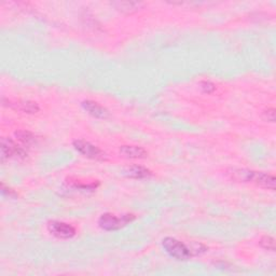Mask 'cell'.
I'll return each instance as SVG.
<instances>
[{
  "instance_id": "cell-14",
  "label": "cell",
  "mask_w": 276,
  "mask_h": 276,
  "mask_svg": "<svg viewBox=\"0 0 276 276\" xmlns=\"http://www.w3.org/2000/svg\"><path fill=\"white\" fill-rule=\"evenodd\" d=\"M260 246L266 250L270 251H275V241L270 235H264L260 239V242H259Z\"/></svg>"
},
{
  "instance_id": "cell-3",
  "label": "cell",
  "mask_w": 276,
  "mask_h": 276,
  "mask_svg": "<svg viewBox=\"0 0 276 276\" xmlns=\"http://www.w3.org/2000/svg\"><path fill=\"white\" fill-rule=\"evenodd\" d=\"M27 156L26 150L16 144L11 138H2V161L5 162L11 158L25 159Z\"/></svg>"
},
{
  "instance_id": "cell-2",
  "label": "cell",
  "mask_w": 276,
  "mask_h": 276,
  "mask_svg": "<svg viewBox=\"0 0 276 276\" xmlns=\"http://www.w3.org/2000/svg\"><path fill=\"white\" fill-rule=\"evenodd\" d=\"M134 219L135 216L132 214H126L121 217H117L116 215L107 213L101 216V218L99 219V224L105 231H116L123 228L126 224L131 223Z\"/></svg>"
},
{
  "instance_id": "cell-6",
  "label": "cell",
  "mask_w": 276,
  "mask_h": 276,
  "mask_svg": "<svg viewBox=\"0 0 276 276\" xmlns=\"http://www.w3.org/2000/svg\"><path fill=\"white\" fill-rule=\"evenodd\" d=\"M3 103H7L4 104V106L23 113H28V115H34V113H37L40 109L38 104L31 101H9L4 99Z\"/></svg>"
},
{
  "instance_id": "cell-13",
  "label": "cell",
  "mask_w": 276,
  "mask_h": 276,
  "mask_svg": "<svg viewBox=\"0 0 276 276\" xmlns=\"http://www.w3.org/2000/svg\"><path fill=\"white\" fill-rule=\"evenodd\" d=\"M15 136L18 138V141L23 146H25V147H29V146L37 144V137L28 131H18L15 133Z\"/></svg>"
},
{
  "instance_id": "cell-15",
  "label": "cell",
  "mask_w": 276,
  "mask_h": 276,
  "mask_svg": "<svg viewBox=\"0 0 276 276\" xmlns=\"http://www.w3.org/2000/svg\"><path fill=\"white\" fill-rule=\"evenodd\" d=\"M201 88H202V91L206 93V94H212L215 90H216V87H215V84L210 82V81H201Z\"/></svg>"
},
{
  "instance_id": "cell-10",
  "label": "cell",
  "mask_w": 276,
  "mask_h": 276,
  "mask_svg": "<svg viewBox=\"0 0 276 276\" xmlns=\"http://www.w3.org/2000/svg\"><path fill=\"white\" fill-rule=\"evenodd\" d=\"M254 174H255L254 170H249L245 168H234L231 169V172L229 173L232 179L239 182H251Z\"/></svg>"
},
{
  "instance_id": "cell-8",
  "label": "cell",
  "mask_w": 276,
  "mask_h": 276,
  "mask_svg": "<svg viewBox=\"0 0 276 276\" xmlns=\"http://www.w3.org/2000/svg\"><path fill=\"white\" fill-rule=\"evenodd\" d=\"M251 182L256 183L259 187H261V188L269 189L272 191H274L276 188L275 177L271 174H266V173H262V172H259V173L255 172Z\"/></svg>"
},
{
  "instance_id": "cell-9",
  "label": "cell",
  "mask_w": 276,
  "mask_h": 276,
  "mask_svg": "<svg viewBox=\"0 0 276 276\" xmlns=\"http://www.w3.org/2000/svg\"><path fill=\"white\" fill-rule=\"evenodd\" d=\"M119 152L125 159H145L148 157V151L140 146H122Z\"/></svg>"
},
{
  "instance_id": "cell-12",
  "label": "cell",
  "mask_w": 276,
  "mask_h": 276,
  "mask_svg": "<svg viewBox=\"0 0 276 276\" xmlns=\"http://www.w3.org/2000/svg\"><path fill=\"white\" fill-rule=\"evenodd\" d=\"M126 175L131 178H135V179H142V178H147L152 175L151 170L146 168L144 166L134 165L131 166L126 170Z\"/></svg>"
},
{
  "instance_id": "cell-7",
  "label": "cell",
  "mask_w": 276,
  "mask_h": 276,
  "mask_svg": "<svg viewBox=\"0 0 276 276\" xmlns=\"http://www.w3.org/2000/svg\"><path fill=\"white\" fill-rule=\"evenodd\" d=\"M82 107L88 113V115H91L94 118L107 119L109 117V111L105 107L101 106V105L96 102L84 101L82 103Z\"/></svg>"
},
{
  "instance_id": "cell-5",
  "label": "cell",
  "mask_w": 276,
  "mask_h": 276,
  "mask_svg": "<svg viewBox=\"0 0 276 276\" xmlns=\"http://www.w3.org/2000/svg\"><path fill=\"white\" fill-rule=\"evenodd\" d=\"M48 231L50 232L54 237L63 239V240H67L74 238L76 235V229L74 226L61 222V221H50L48 223Z\"/></svg>"
},
{
  "instance_id": "cell-1",
  "label": "cell",
  "mask_w": 276,
  "mask_h": 276,
  "mask_svg": "<svg viewBox=\"0 0 276 276\" xmlns=\"http://www.w3.org/2000/svg\"><path fill=\"white\" fill-rule=\"evenodd\" d=\"M162 245H163V248L165 249L166 253L170 257L177 259V260L180 261L189 260L192 257L190 248L185 245L182 242L178 241L174 238H165L162 241Z\"/></svg>"
},
{
  "instance_id": "cell-11",
  "label": "cell",
  "mask_w": 276,
  "mask_h": 276,
  "mask_svg": "<svg viewBox=\"0 0 276 276\" xmlns=\"http://www.w3.org/2000/svg\"><path fill=\"white\" fill-rule=\"evenodd\" d=\"M112 6L115 7L117 10L123 13H133L140 10L143 7V4L135 2H116L112 3Z\"/></svg>"
},
{
  "instance_id": "cell-4",
  "label": "cell",
  "mask_w": 276,
  "mask_h": 276,
  "mask_svg": "<svg viewBox=\"0 0 276 276\" xmlns=\"http://www.w3.org/2000/svg\"><path fill=\"white\" fill-rule=\"evenodd\" d=\"M74 147L75 149L80 152L81 154H83L84 157L88 159H93L97 161H104L106 160V154L103 150H101L99 147H96L95 145L85 142V141H75L74 142Z\"/></svg>"
},
{
  "instance_id": "cell-17",
  "label": "cell",
  "mask_w": 276,
  "mask_h": 276,
  "mask_svg": "<svg viewBox=\"0 0 276 276\" xmlns=\"http://www.w3.org/2000/svg\"><path fill=\"white\" fill-rule=\"evenodd\" d=\"M2 191H3V193L4 194H8V196H9V198H11V197H16V193L13 191V190H11V189H8V188H5V186L3 185L2 186Z\"/></svg>"
},
{
  "instance_id": "cell-16",
  "label": "cell",
  "mask_w": 276,
  "mask_h": 276,
  "mask_svg": "<svg viewBox=\"0 0 276 276\" xmlns=\"http://www.w3.org/2000/svg\"><path fill=\"white\" fill-rule=\"evenodd\" d=\"M263 116H264L265 120L270 121V122H274V121H275V109L274 108H269V109L263 112Z\"/></svg>"
}]
</instances>
